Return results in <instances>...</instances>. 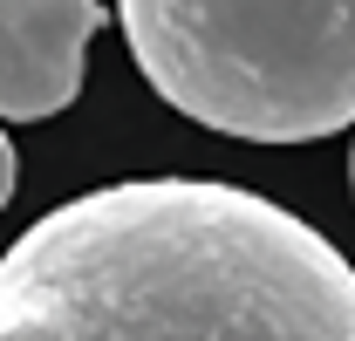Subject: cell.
Here are the masks:
<instances>
[{"label": "cell", "instance_id": "cell-1", "mask_svg": "<svg viewBox=\"0 0 355 341\" xmlns=\"http://www.w3.org/2000/svg\"><path fill=\"white\" fill-rule=\"evenodd\" d=\"M0 341H355V266L246 184H96L0 253Z\"/></svg>", "mask_w": 355, "mask_h": 341}, {"label": "cell", "instance_id": "cell-4", "mask_svg": "<svg viewBox=\"0 0 355 341\" xmlns=\"http://www.w3.org/2000/svg\"><path fill=\"white\" fill-rule=\"evenodd\" d=\"M14 143H7V130H0V212H7V198H14Z\"/></svg>", "mask_w": 355, "mask_h": 341}, {"label": "cell", "instance_id": "cell-3", "mask_svg": "<svg viewBox=\"0 0 355 341\" xmlns=\"http://www.w3.org/2000/svg\"><path fill=\"white\" fill-rule=\"evenodd\" d=\"M103 0H0V116L42 123L76 103Z\"/></svg>", "mask_w": 355, "mask_h": 341}, {"label": "cell", "instance_id": "cell-5", "mask_svg": "<svg viewBox=\"0 0 355 341\" xmlns=\"http://www.w3.org/2000/svg\"><path fill=\"white\" fill-rule=\"evenodd\" d=\"M349 191H355V150H349Z\"/></svg>", "mask_w": 355, "mask_h": 341}, {"label": "cell", "instance_id": "cell-2", "mask_svg": "<svg viewBox=\"0 0 355 341\" xmlns=\"http://www.w3.org/2000/svg\"><path fill=\"white\" fill-rule=\"evenodd\" d=\"M144 82L246 143L355 123V0H116Z\"/></svg>", "mask_w": 355, "mask_h": 341}]
</instances>
